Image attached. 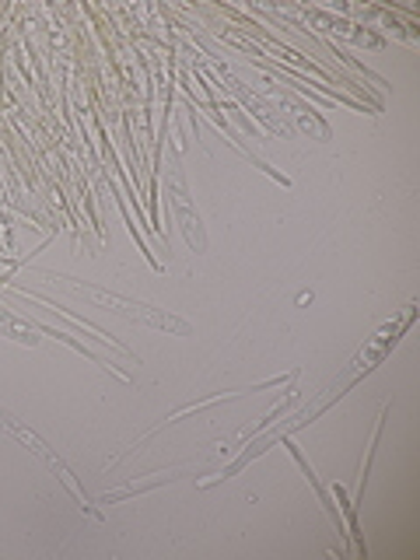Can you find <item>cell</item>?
I'll use <instances>...</instances> for the list:
<instances>
[{
  "instance_id": "4",
  "label": "cell",
  "mask_w": 420,
  "mask_h": 560,
  "mask_svg": "<svg viewBox=\"0 0 420 560\" xmlns=\"http://www.w3.org/2000/svg\"><path fill=\"white\" fill-rule=\"evenodd\" d=\"M186 469H189V466L168 469V472H151V480H137V483H127V487H119V490H105V494H102L98 501H102V504H116V501H127V498H137V494H148V490H154V487L179 480Z\"/></svg>"
},
{
  "instance_id": "5",
  "label": "cell",
  "mask_w": 420,
  "mask_h": 560,
  "mask_svg": "<svg viewBox=\"0 0 420 560\" xmlns=\"http://www.w3.org/2000/svg\"><path fill=\"white\" fill-rule=\"evenodd\" d=\"M280 442H284V445L291 448V455H294V459H298V466H302V472H305V477H308V483L315 487V494H319V501H323V508H326V515H329L332 522H337V529L343 533V518H340V512H337V508H332V501H329V494H326V487L319 483V477H315V469L308 466V459H305V455H302V448H298V445L291 442V434H284V438H280ZM343 539H350V536L343 533Z\"/></svg>"
},
{
  "instance_id": "2",
  "label": "cell",
  "mask_w": 420,
  "mask_h": 560,
  "mask_svg": "<svg viewBox=\"0 0 420 560\" xmlns=\"http://www.w3.org/2000/svg\"><path fill=\"white\" fill-rule=\"evenodd\" d=\"M0 428H4L8 434H14L18 442H22V445H25V448H28V452L35 455V459H43L49 472H57V477H60V483H63V487L70 490V494H74V501H78V508H81V512H88V515H92V518H102V515L95 512V508L88 504L84 490H81V487H78V480H74V472L67 469V463H63L60 455H57V452H52V448H49V445L43 442L39 434H35L32 428H25L22 420H18L14 413H8L4 407H0Z\"/></svg>"
},
{
  "instance_id": "3",
  "label": "cell",
  "mask_w": 420,
  "mask_h": 560,
  "mask_svg": "<svg viewBox=\"0 0 420 560\" xmlns=\"http://www.w3.org/2000/svg\"><path fill=\"white\" fill-rule=\"evenodd\" d=\"M168 203L175 207V221H179V228L186 232V242L192 245V253H203V249H207V235H203L200 214L189 207V192H186L179 183L168 186Z\"/></svg>"
},
{
  "instance_id": "1",
  "label": "cell",
  "mask_w": 420,
  "mask_h": 560,
  "mask_svg": "<svg viewBox=\"0 0 420 560\" xmlns=\"http://www.w3.org/2000/svg\"><path fill=\"white\" fill-rule=\"evenodd\" d=\"M67 288H74L88 298H95L98 305H109L113 312L119 315H127V319L133 323H148L154 329H165V332H175V337H189V323L179 319V315H172L168 308H154L148 302H133V298L127 294H119V291H105V288H95V284H88V280H78V277H60Z\"/></svg>"
}]
</instances>
